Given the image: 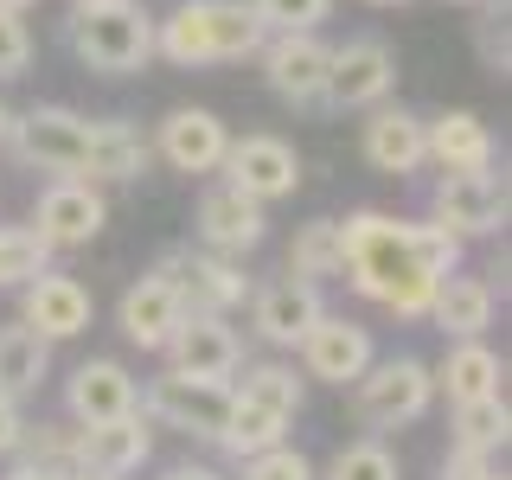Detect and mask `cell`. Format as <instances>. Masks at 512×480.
Segmentation results:
<instances>
[{"label":"cell","mask_w":512,"mask_h":480,"mask_svg":"<svg viewBox=\"0 0 512 480\" xmlns=\"http://www.w3.org/2000/svg\"><path fill=\"white\" fill-rule=\"evenodd\" d=\"M340 231H346V282L397 320H423L436 282L461 269V237H448L429 218L352 212L340 218Z\"/></svg>","instance_id":"obj_1"},{"label":"cell","mask_w":512,"mask_h":480,"mask_svg":"<svg viewBox=\"0 0 512 480\" xmlns=\"http://www.w3.org/2000/svg\"><path fill=\"white\" fill-rule=\"evenodd\" d=\"M263 20L250 0H180L167 20H154V58L180 64V71H205V64H244L263 52Z\"/></svg>","instance_id":"obj_2"},{"label":"cell","mask_w":512,"mask_h":480,"mask_svg":"<svg viewBox=\"0 0 512 480\" xmlns=\"http://www.w3.org/2000/svg\"><path fill=\"white\" fill-rule=\"evenodd\" d=\"M71 52L96 77H128L154 58V13H141L135 0H109V7H71L64 26Z\"/></svg>","instance_id":"obj_3"},{"label":"cell","mask_w":512,"mask_h":480,"mask_svg":"<svg viewBox=\"0 0 512 480\" xmlns=\"http://www.w3.org/2000/svg\"><path fill=\"white\" fill-rule=\"evenodd\" d=\"M429 404H436V378H429L423 359H410V352H391V359H372L365 365V378L352 384V410H359L365 429H410L423 423Z\"/></svg>","instance_id":"obj_4"},{"label":"cell","mask_w":512,"mask_h":480,"mask_svg":"<svg viewBox=\"0 0 512 480\" xmlns=\"http://www.w3.org/2000/svg\"><path fill=\"white\" fill-rule=\"evenodd\" d=\"M7 148L32 173H52V180H84L90 116H77V109H64V103H32L26 116L7 122Z\"/></svg>","instance_id":"obj_5"},{"label":"cell","mask_w":512,"mask_h":480,"mask_svg":"<svg viewBox=\"0 0 512 480\" xmlns=\"http://www.w3.org/2000/svg\"><path fill=\"white\" fill-rule=\"evenodd\" d=\"M224 410H231V384H218V378H186L167 365L160 378L141 384V416L160 429H180V436H199V442H218Z\"/></svg>","instance_id":"obj_6"},{"label":"cell","mask_w":512,"mask_h":480,"mask_svg":"<svg viewBox=\"0 0 512 480\" xmlns=\"http://www.w3.org/2000/svg\"><path fill=\"white\" fill-rule=\"evenodd\" d=\"M391 90H397V52L378 32H359V39L327 52V84H320L327 109H378L391 103Z\"/></svg>","instance_id":"obj_7"},{"label":"cell","mask_w":512,"mask_h":480,"mask_svg":"<svg viewBox=\"0 0 512 480\" xmlns=\"http://www.w3.org/2000/svg\"><path fill=\"white\" fill-rule=\"evenodd\" d=\"M160 269L180 288V314H218L231 320V308L250 301V276L237 256H212V250H173L160 256Z\"/></svg>","instance_id":"obj_8"},{"label":"cell","mask_w":512,"mask_h":480,"mask_svg":"<svg viewBox=\"0 0 512 480\" xmlns=\"http://www.w3.org/2000/svg\"><path fill=\"white\" fill-rule=\"evenodd\" d=\"M218 173H224V186H237L244 199L276 205V199H288V192L301 186V154L288 148L282 135H244V141L224 148Z\"/></svg>","instance_id":"obj_9"},{"label":"cell","mask_w":512,"mask_h":480,"mask_svg":"<svg viewBox=\"0 0 512 480\" xmlns=\"http://www.w3.org/2000/svg\"><path fill=\"white\" fill-rule=\"evenodd\" d=\"M429 224H442L448 237H493L506 224V180L493 173H442L436 199H429Z\"/></svg>","instance_id":"obj_10"},{"label":"cell","mask_w":512,"mask_h":480,"mask_svg":"<svg viewBox=\"0 0 512 480\" xmlns=\"http://www.w3.org/2000/svg\"><path fill=\"white\" fill-rule=\"evenodd\" d=\"M109 224V205H103V186L90 180H52L32 205V231L45 237V250H84L90 237H103Z\"/></svg>","instance_id":"obj_11"},{"label":"cell","mask_w":512,"mask_h":480,"mask_svg":"<svg viewBox=\"0 0 512 480\" xmlns=\"http://www.w3.org/2000/svg\"><path fill=\"white\" fill-rule=\"evenodd\" d=\"M301 352V378H320V384H359L365 378V365L378 359V346H372V327H359V320H346V314H320L314 320V333L295 346Z\"/></svg>","instance_id":"obj_12"},{"label":"cell","mask_w":512,"mask_h":480,"mask_svg":"<svg viewBox=\"0 0 512 480\" xmlns=\"http://www.w3.org/2000/svg\"><path fill=\"white\" fill-rule=\"evenodd\" d=\"M160 352H167V365L186 372V378L231 384L237 365H244V333H237L231 320H218V314H180V327H173V340Z\"/></svg>","instance_id":"obj_13"},{"label":"cell","mask_w":512,"mask_h":480,"mask_svg":"<svg viewBox=\"0 0 512 480\" xmlns=\"http://www.w3.org/2000/svg\"><path fill=\"white\" fill-rule=\"evenodd\" d=\"M320 314H327V295H320L314 282H301V276H282V282H269V288L250 295V333L263 346H276V352H295L314 333Z\"/></svg>","instance_id":"obj_14"},{"label":"cell","mask_w":512,"mask_h":480,"mask_svg":"<svg viewBox=\"0 0 512 480\" xmlns=\"http://www.w3.org/2000/svg\"><path fill=\"white\" fill-rule=\"evenodd\" d=\"M20 320L39 333L45 346L77 340V333H90V320H96V295H90L77 276L45 269V276H32V282L20 288Z\"/></svg>","instance_id":"obj_15"},{"label":"cell","mask_w":512,"mask_h":480,"mask_svg":"<svg viewBox=\"0 0 512 480\" xmlns=\"http://www.w3.org/2000/svg\"><path fill=\"white\" fill-rule=\"evenodd\" d=\"M327 52L333 45L320 39V32H269L256 58H263V77H269V90H276L282 103L314 109L320 84H327Z\"/></svg>","instance_id":"obj_16"},{"label":"cell","mask_w":512,"mask_h":480,"mask_svg":"<svg viewBox=\"0 0 512 480\" xmlns=\"http://www.w3.org/2000/svg\"><path fill=\"white\" fill-rule=\"evenodd\" d=\"M192 231H199V244L212 256H244L269 237V205L244 199L237 186H205L199 192V212H192Z\"/></svg>","instance_id":"obj_17"},{"label":"cell","mask_w":512,"mask_h":480,"mask_svg":"<svg viewBox=\"0 0 512 480\" xmlns=\"http://www.w3.org/2000/svg\"><path fill=\"white\" fill-rule=\"evenodd\" d=\"M141 410V384L122 359H84L71 378H64V416L77 429L90 423H116V416Z\"/></svg>","instance_id":"obj_18"},{"label":"cell","mask_w":512,"mask_h":480,"mask_svg":"<svg viewBox=\"0 0 512 480\" xmlns=\"http://www.w3.org/2000/svg\"><path fill=\"white\" fill-rule=\"evenodd\" d=\"M116 327H122V340L141 346V352H160V346L173 340V327H180V288H173V276L160 263L141 269V276L122 288Z\"/></svg>","instance_id":"obj_19"},{"label":"cell","mask_w":512,"mask_h":480,"mask_svg":"<svg viewBox=\"0 0 512 480\" xmlns=\"http://www.w3.org/2000/svg\"><path fill=\"white\" fill-rule=\"evenodd\" d=\"M359 154L365 167L384 173V180H410V173L429 167V148H423V116H410V109H365V128H359Z\"/></svg>","instance_id":"obj_20"},{"label":"cell","mask_w":512,"mask_h":480,"mask_svg":"<svg viewBox=\"0 0 512 480\" xmlns=\"http://www.w3.org/2000/svg\"><path fill=\"white\" fill-rule=\"evenodd\" d=\"M148 148L167 160L173 173H218L224 148H231V128H224L212 109H173V116H160Z\"/></svg>","instance_id":"obj_21"},{"label":"cell","mask_w":512,"mask_h":480,"mask_svg":"<svg viewBox=\"0 0 512 480\" xmlns=\"http://www.w3.org/2000/svg\"><path fill=\"white\" fill-rule=\"evenodd\" d=\"M423 148H429V167H442V173H493V160H500V141H493V128L480 122L474 109L429 116Z\"/></svg>","instance_id":"obj_22"},{"label":"cell","mask_w":512,"mask_h":480,"mask_svg":"<svg viewBox=\"0 0 512 480\" xmlns=\"http://www.w3.org/2000/svg\"><path fill=\"white\" fill-rule=\"evenodd\" d=\"M493 308H500V295H493V282L468 276V269H455V276L436 282V295H429V327L442 333V340H480V333L493 327Z\"/></svg>","instance_id":"obj_23"},{"label":"cell","mask_w":512,"mask_h":480,"mask_svg":"<svg viewBox=\"0 0 512 480\" xmlns=\"http://www.w3.org/2000/svg\"><path fill=\"white\" fill-rule=\"evenodd\" d=\"M148 455H154V423L141 410H128V416H116V423H90L84 429V461H77V468L128 480V474L148 468Z\"/></svg>","instance_id":"obj_24"},{"label":"cell","mask_w":512,"mask_h":480,"mask_svg":"<svg viewBox=\"0 0 512 480\" xmlns=\"http://www.w3.org/2000/svg\"><path fill=\"white\" fill-rule=\"evenodd\" d=\"M148 160H154V148L128 116L90 122V154H84V180L90 186H128V180L148 173Z\"/></svg>","instance_id":"obj_25"},{"label":"cell","mask_w":512,"mask_h":480,"mask_svg":"<svg viewBox=\"0 0 512 480\" xmlns=\"http://www.w3.org/2000/svg\"><path fill=\"white\" fill-rule=\"evenodd\" d=\"M429 378H436V397H448V404H480V397H500L506 359L487 340H448L442 365H429Z\"/></svg>","instance_id":"obj_26"},{"label":"cell","mask_w":512,"mask_h":480,"mask_svg":"<svg viewBox=\"0 0 512 480\" xmlns=\"http://www.w3.org/2000/svg\"><path fill=\"white\" fill-rule=\"evenodd\" d=\"M45 378H52V346L26 320H0V397L26 404V397H39Z\"/></svg>","instance_id":"obj_27"},{"label":"cell","mask_w":512,"mask_h":480,"mask_svg":"<svg viewBox=\"0 0 512 480\" xmlns=\"http://www.w3.org/2000/svg\"><path fill=\"white\" fill-rule=\"evenodd\" d=\"M288 276H301V282H314V288L346 276V231H340V218L295 224V244H288Z\"/></svg>","instance_id":"obj_28"},{"label":"cell","mask_w":512,"mask_h":480,"mask_svg":"<svg viewBox=\"0 0 512 480\" xmlns=\"http://www.w3.org/2000/svg\"><path fill=\"white\" fill-rule=\"evenodd\" d=\"M237 372H244V378H231L237 404H256V410L282 416V423H295V416H301V378H295V365L263 359V365H237Z\"/></svg>","instance_id":"obj_29"},{"label":"cell","mask_w":512,"mask_h":480,"mask_svg":"<svg viewBox=\"0 0 512 480\" xmlns=\"http://www.w3.org/2000/svg\"><path fill=\"white\" fill-rule=\"evenodd\" d=\"M13 461H26V468H45V474H77V461H84V429L64 416V423H26V436H20V455Z\"/></svg>","instance_id":"obj_30"},{"label":"cell","mask_w":512,"mask_h":480,"mask_svg":"<svg viewBox=\"0 0 512 480\" xmlns=\"http://www.w3.org/2000/svg\"><path fill=\"white\" fill-rule=\"evenodd\" d=\"M288 442V423L282 416H269V410H256V404H237L231 397V410H224V429H218V448L231 461H250V455H263V448H276Z\"/></svg>","instance_id":"obj_31"},{"label":"cell","mask_w":512,"mask_h":480,"mask_svg":"<svg viewBox=\"0 0 512 480\" xmlns=\"http://www.w3.org/2000/svg\"><path fill=\"white\" fill-rule=\"evenodd\" d=\"M506 429H512V410H506V391L500 397H480V404H455V448H480V455H500L506 448Z\"/></svg>","instance_id":"obj_32"},{"label":"cell","mask_w":512,"mask_h":480,"mask_svg":"<svg viewBox=\"0 0 512 480\" xmlns=\"http://www.w3.org/2000/svg\"><path fill=\"white\" fill-rule=\"evenodd\" d=\"M52 269V250L32 224H0V288H26L32 276Z\"/></svg>","instance_id":"obj_33"},{"label":"cell","mask_w":512,"mask_h":480,"mask_svg":"<svg viewBox=\"0 0 512 480\" xmlns=\"http://www.w3.org/2000/svg\"><path fill=\"white\" fill-rule=\"evenodd\" d=\"M314 480H397V455L378 436H359V442H346L327 468H314Z\"/></svg>","instance_id":"obj_34"},{"label":"cell","mask_w":512,"mask_h":480,"mask_svg":"<svg viewBox=\"0 0 512 480\" xmlns=\"http://www.w3.org/2000/svg\"><path fill=\"white\" fill-rule=\"evenodd\" d=\"M250 13L263 20V32H320L333 0H250Z\"/></svg>","instance_id":"obj_35"},{"label":"cell","mask_w":512,"mask_h":480,"mask_svg":"<svg viewBox=\"0 0 512 480\" xmlns=\"http://www.w3.org/2000/svg\"><path fill=\"white\" fill-rule=\"evenodd\" d=\"M244 480H314V461L301 455V448L276 442V448H263V455L244 461Z\"/></svg>","instance_id":"obj_36"},{"label":"cell","mask_w":512,"mask_h":480,"mask_svg":"<svg viewBox=\"0 0 512 480\" xmlns=\"http://www.w3.org/2000/svg\"><path fill=\"white\" fill-rule=\"evenodd\" d=\"M32 64V32H26V20L20 13H0V84L7 77H20Z\"/></svg>","instance_id":"obj_37"},{"label":"cell","mask_w":512,"mask_h":480,"mask_svg":"<svg viewBox=\"0 0 512 480\" xmlns=\"http://www.w3.org/2000/svg\"><path fill=\"white\" fill-rule=\"evenodd\" d=\"M442 480H487L493 474V455H480V448H455L448 442V455H442Z\"/></svg>","instance_id":"obj_38"},{"label":"cell","mask_w":512,"mask_h":480,"mask_svg":"<svg viewBox=\"0 0 512 480\" xmlns=\"http://www.w3.org/2000/svg\"><path fill=\"white\" fill-rule=\"evenodd\" d=\"M20 436H26V410L0 397V461H13V455H20Z\"/></svg>","instance_id":"obj_39"},{"label":"cell","mask_w":512,"mask_h":480,"mask_svg":"<svg viewBox=\"0 0 512 480\" xmlns=\"http://www.w3.org/2000/svg\"><path fill=\"white\" fill-rule=\"evenodd\" d=\"M480 52H487L493 71H506V32H493V13L480 20Z\"/></svg>","instance_id":"obj_40"},{"label":"cell","mask_w":512,"mask_h":480,"mask_svg":"<svg viewBox=\"0 0 512 480\" xmlns=\"http://www.w3.org/2000/svg\"><path fill=\"white\" fill-rule=\"evenodd\" d=\"M160 480H224V474L212 468V461H173V468L160 474Z\"/></svg>","instance_id":"obj_41"},{"label":"cell","mask_w":512,"mask_h":480,"mask_svg":"<svg viewBox=\"0 0 512 480\" xmlns=\"http://www.w3.org/2000/svg\"><path fill=\"white\" fill-rule=\"evenodd\" d=\"M0 480H58V474H45V468H26V461H13V468L0 474Z\"/></svg>","instance_id":"obj_42"},{"label":"cell","mask_w":512,"mask_h":480,"mask_svg":"<svg viewBox=\"0 0 512 480\" xmlns=\"http://www.w3.org/2000/svg\"><path fill=\"white\" fill-rule=\"evenodd\" d=\"M26 7H39V0H0V13H26Z\"/></svg>","instance_id":"obj_43"},{"label":"cell","mask_w":512,"mask_h":480,"mask_svg":"<svg viewBox=\"0 0 512 480\" xmlns=\"http://www.w3.org/2000/svg\"><path fill=\"white\" fill-rule=\"evenodd\" d=\"M64 480H109V474H90V468H77V474H64Z\"/></svg>","instance_id":"obj_44"},{"label":"cell","mask_w":512,"mask_h":480,"mask_svg":"<svg viewBox=\"0 0 512 480\" xmlns=\"http://www.w3.org/2000/svg\"><path fill=\"white\" fill-rule=\"evenodd\" d=\"M7 122H13V109H7V103H0V141H7Z\"/></svg>","instance_id":"obj_45"},{"label":"cell","mask_w":512,"mask_h":480,"mask_svg":"<svg viewBox=\"0 0 512 480\" xmlns=\"http://www.w3.org/2000/svg\"><path fill=\"white\" fill-rule=\"evenodd\" d=\"M365 7H410V0H365Z\"/></svg>","instance_id":"obj_46"},{"label":"cell","mask_w":512,"mask_h":480,"mask_svg":"<svg viewBox=\"0 0 512 480\" xmlns=\"http://www.w3.org/2000/svg\"><path fill=\"white\" fill-rule=\"evenodd\" d=\"M71 7H109V0H71Z\"/></svg>","instance_id":"obj_47"},{"label":"cell","mask_w":512,"mask_h":480,"mask_svg":"<svg viewBox=\"0 0 512 480\" xmlns=\"http://www.w3.org/2000/svg\"><path fill=\"white\" fill-rule=\"evenodd\" d=\"M455 7H480V0H455Z\"/></svg>","instance_id":"obj_48"},{"label":"cell","mask_w":512,"mask_h":480,"mask_svg":"<svg viewBox=\"0 0 512 480\" xmlns=\"http://www.w3.org/2000/svg\"><path fill=\"white\" fill-rule=\"evenodd\" d=\"M487 480H500V474H487Z\"/></svg>","instance_id":"obj_49"}]
</instances>
